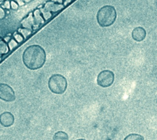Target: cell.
Listing matches in <instances>:
<instances>
[{"mask_svg":"<svg viewBox=\"0 0 157 140\" xmlns=\"http://www.w3.org/2000/svg\"><path fill=\"white\" fill-rule=\"evenodd\" d=\"M48 86L52 93L61 95L65 92L67 88V82L66 78L59 74H53L48 79Z\"/></svg>","mask_w":157,"mask_h":140,"instance_id":"cell-3","label":"cell"},{"mask_svg":"<svg viewBox=\"0 0 157 140\" xmlns=\"http://www.w3.org/2000/svg\"><path fill=\"white\" fill-rule=\"evenodd\" d=\"M146 36L145 29L140 26L136 27L134 28L132 31V37L134 40L137 42H140L143 41Z\"/></svg>","mask_w":157,"mask_h":140,"instance_id":"cell-7","label":"cell"},{"mask_svg":"<svg viewBox=\"0 0 157 140\" xmlns=\"http://www.w3.org/2000/svg\"><path fill=\"white\" fill-rule=\"evenodd\" d=\"M123 140H144V138L141 134L131 133L126 136Z\"/></svg>","mask_w":157,"mask_h":140,"instance_id":"cell-10","label":"cell"},{"mask_svg":"<svg viewBox=\"0 0 157 140\" xmlns=\"http://www.w3.org/2000/svg\"><path fill=\"white\" fill-rule=\"evenodd\" d=\"M0 2H2V1H0Z\"/></svg>","mask_w":157,"mask_h":140,"instance_id":"cell-19","label":"cell"},{"mask_svg":"<svg viewBox=\"0 0 157 140\" xmlns=\"http://www.w3.org/2000/svg\"><path fill=\"white\" fill-rule=\"evenodd\" d=\"M8 46H9V48L10 49H12L13 48H15L16 46H17L18 45V42L17 41H15V39H12L9 42H8Z\"/></svg>","mask_w":157,"mask_h":140,"instance_id":"cell-11","label":"cell"},{"mask_svg":"<svg viewBox=\"0 0 157 140\" xmlns=\"http://www.w3.org/2000/svg\"><path fill=\"white\" fill-rule=\"evenodd\" d=\"M115 79V76L110 70L101 71L97 77V84L101 87H108L112 85Z\"/></svg>","mask_w":157,"mask_h":140,"instance_id":"cell-4","label":"cell"},{"mask_svg":"<svg viewBox=\"0 0 157 140\" xmlns=\"http://www.w3.org/2000/svg\"><path fill=\"white\" fill-rule=\"evenodd\" d=\"M15 118L10 112H4L0 115V123L4 127H9L14 123Z\"/></svg>","mask_w":157,"mask_h":140,"instance_id":"cell-6","label":"cell"},{"mask_svg":"<svg viewBox=\"0 0 157 140\" xmlns=\"http://www.w3.org/2000/svg\"><path fill=\"white\" fill-rule=\"evenodd\" d=\"M0 99L6 102H12L15 99V91L10 85L0 83Z\"/></svg>","mask_w":157,"mask_h":140,"instance_id":"cell-5","label":"cell"},{"mask_svg":"<svg viewBox=\"0 0 157 140\" xmlns=\"http://www.w3.org/2000/svg\"><path fill=\"white\" fill-rule=\"evenodd\" d=\"M10 7L13 10H17L18 7V4L16 1H10Z\"/></svg>","mask_w":157,"mask_h":140,"instance_id":"cell-12","label":"cell"},{"mask_svg":"<svg viewBox=\"0 0 157 140\" xmlns=\"http://www.w3.org/2000/svg\"><path fill=\"white\" fill-rule=\"evenodd\" d=\"M6 16V12L3 8L0 7V19H3Z\"/></svg>","mask_w":157,"mask_h":140,"instance_id":"cell-15","label":"cell"},{"mask_svg":"<svg viewBox=\"0 0 157 140\" xmlns=\"http://www.w3.org/2000/svg\"><path fill=\"white\" fill-rule=\"evenodd\" d=\"M3 39H4V41L7 43V44H8V42L12 39L11 38H10V37H9V36H6V37H4V38H3Z\"/></svg>","mask_w":157,"mask_h":140,"instance_id":"cell-16","label":"cell"},{"mask_svg":"<svg viewBox=\"0 0 157 140\" xmlns=\"http://www.w3.org/2000/svg\"><path fill=\"white\" fill-rule=\"evenodd\" d=\"M14 38H15V40L17 41V42H20L23 41V36L20 34V33H17L16 34L15 36H14Z\"/></svg>","mask_w":157,"mask_h":140,"instance_id":"cell-13","label":"cell"},{"mask_svg":"<svg viewBox=\"0 0 157 140\" xmlns=\"http://www.w3.org/2000/svg\"><path fill=\"white\" fill-rule=\"evenodd\" d=\"M53 139V140H69V136L64 131H58L54 134Z\"/></svg>","mask_w":157,"mask_h":140,"instance_id":"cell-8","label":"cell"},{"mask_svg":"<svg viewBox=\"0 0 157 140\" xmlns=\"http://www.w3.org/2000/svg\"><path fill=\"white\" fill-rule=\"evenodd\" d=\"M22 60L25 66L31 70L41 68L46 61V53L39 45H31L24 50Z\"/></svg>","mask_w":157,"mask_h":140,"instance_id":"cell-1","label":"cell"},{"mask_svg":"<svg viewBox=\"0 0 157 140\" xmlns=\"http://www.w3.org/2000/svg\"><path fill=\"white\" fill-rule=\"evenodd\" d=\"M76 140H86V139H82V138H81V139H76Z\"/></svg>","mask_w":157,"mask_h":140,"instance_id":"cell-18","label":"cell"},{"mask_svg":"<svg viewBox=\"0 0 157 140\" xmlns=\"http://www.w3.org/2000/svg\"><path fill=\"white\" fill-rule=\"evenodd\" d=\"M17 2L18 4H19L20 6H21V5H23V4H24L23 1H17Z\"/></svg>","mask_w":157,"mask_h":140,"instance_id":"cell-17","label":"cell"},{"mask_svg":"<svg viewBox=\"0 0 157 140\" xmlns=\"http://www.w3.org/2000/svg\"><path fill=\"white\" fill-rule=\"evenodd\" d=\"M10 1H4V4L2 5V8L6 9H10Z\"/></svg>","mask_w":157,"mask_h":140,"instance_id":"cell-14","label":"cell"},{"mask_svg":"<svg viewBox=\"0 0 157 140\" xmlns=\"http://www.w3.org/2000/svg\"><path fill=\"white\" fill-rule=\"evenodd\" d=\"M8 44L0 37V57L1 55L7 53L9 52Z\"/></svg>","mask_w":157,"mask_h":140,"instance_id":"cell-9","label":"cell"},{"mask_svg":"<svg viewBox=\"0 0 157 140\" xmlns=\"http://www.w3.org/2000/svg\"><path fill=\"white\" fill-rule=\"evenodd\" d=\"M117 18V12L112 6L106 5L99 9L96 15L97 21L99 26L107 27L111 26Z\"/></svg>","mask_w":157,"mask_h":140,"instance_id":"cell-2","label":"cell"}]
</instances>
